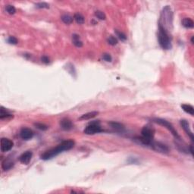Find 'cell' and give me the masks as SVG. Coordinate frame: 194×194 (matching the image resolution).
Wrapping results in <instances>:
<instances>
[{
  "mask_svg": "<svg viewBox=\"0 0 194 194\" xmlns=\"http://www.w3.org/2000/svg\"><path fill=\"white\" fill-rule=\"evenodd\" d=\"M193 39H194V36H192V38H191V42H192L193 44L194 43V41H193Z\"/></svg>",
  "mask_w": 194,
  "mask_h": 194,
  "instance_id": "32",
  "label": "cell"
},
{
  "mask_svg": "<svg viewBox=\"0 0 194 194\" xmlns=\"http://www.w3.org/2000/svg\"><path fill=\"white\" fill-rule=\"evenodd\" d=\"M5 10L8 13H9V15H14L15 12H16V9L13 5H8L5 6Z\"/></svg>",
  "mask_w": 194,
  "mask_h": 194,
  "instance_id": "22",
  "label": "cell"
},
{
  "mask_svg": "<svg viewBox=\"0 0 194 194\" xmlns=\"http://www.w3.org/2000/svg\"><path fill=\"white\" fill-rule=\"evenodd\" d=\"M74 145H75V143L72 139L65 140V141L61 142V143L58 145L56 147L53 148V149L48 150L46 152H45L41 156V159L45 161L49 160V159L54 158L55 156H58L64 151L71 150L72 148L74 146Z\"/></svg>",
  "mask_w": 194,
  "mask_h": 194,
  "instance_id": "1",
  "label": "cell"
},
{
  "mask_svg": "<svg viewBox=\"0 0 194 194\" xmlns=\"http://www.w3.org/2000/svg\"><path fill=\"white\" fill-rule=\"evenodd\" d=\"M108 43L111 46H115V45L118 44V40H117L115 36H110L107 40Z\"/></svg>",
  "mask_w": 194,
  "mask_h": 194,
  "instance_id": "23",
  "label": "cell"
},
{
  "mask_svg": "<svg viewBox=\"0 0 194 194\" xmlns=\"http://www.w3.org/2000/svg\"><path fill=\"white\" fill-rule=\"evenodd\" d=\"M72 40H73V43L75 46L80 48L83 46L82 41L80 40V36H78L77 34H74L72 36Z\"/></svg>",
  "mask_w": 194,
  "mask_h": 194,
  "instance_id": "18",
  "label": "cell"
},
{
  "mask_svg": "<svg viewBox=\"0 0 194 194\" xmlns=\"http://www.w3.org/2000/svg\"><path fill=\"white\" fill-rule=\"evenodd\" d=\"M95 15L97 17V18H99V20H106V15L101 11H96L95 12Z\"/></svg>",
  "mask_w": 194,
  "mask_h": 194,
  "instance_id": "26",
  "label": "cell"
},
{
  "mask_svg": "<svg viewBox=\"0 0 194 194\" xmlns=\"http://www.w3.org/2000/svg\"><path fill=\"white\" fill-rule=\"evenodd\" d=\"M35 5L36 9H49V5L46 2H39V3H36Z\"/></svg>",
  "mask_w": 194,
  "mask_h": 194,
  "instance_id": "25",
  "label": "cell"
},
{
  "mask_svg": "<svg viewBox=\"0 0 194 194\" xmlns=\"http://www.w3.org/2000/svg\"><path fill=\"white\" fill-rule=\"evenodd\" d=\"M115 34H117V36H118V38L120 39V40H123V41H125V40H127V36L124 33L122 32L118 31V30H115Z\"/></svg>",
  "mask_w": 194,
  "mask_h": 194,
  "instance_id": "27",
  "label": "cell"
},
{
  "mask_svg": "<svg viewBox=\"0 0 194 194\" xmlns=\"http://www.w3.org/2000/svg\"><path fill=\"white\" fill-rule=\"evenodd\" d=\"M20 136L24 140H28V139H30L33 138V137H34V132L30 128L24 127V128H22L21 130Z\"/></svg>",
  "mask_w": 194,
  "mask_h": 194,
  "instance_id": "9",
  "label": "cell"
},
{
  "mask_svg": "<svg viewBox=\"0 0 194 194\" xmlns=\"http://www.w3.org/2000/svg\"><path fill=\"white\" fill-rule=\"evenodd\" d=\"M60 126L61 129L64 131H70L73 128V124H72L71 121L67 118H65L61 119L60 121Z\"/></svg>",
  "mask_w": 194,
  "mask_h": 194,
  "instance_id": "11",
  "label": "cell"
},
{
  "mask_svg": "<svg viewBox=\"0 0 194 194\" xmlns=\"http://www.w3.org/2000/svg\"><path fill=\"white\" fill-rule=\"evenodd\" d=\"M181 107L184 112L188 113V114L191 115H194V108L192 106L187 105V104H184V105H182Z\"/></svg>",
  "mask_w": 194,
  "mask_h": 194,
  "instance_id": "19",
  "label": "cell"
},
{
  "mask_svg": "<svg viewBox=\"0 0 194 194\" xmlns=\"http://www.w3.org/2000/svg\"><path fill=\"white\" fill-rule=\"evenodd\" d=\"M74 20L76 21V22L79 24H82L84 23V17L81 14H79V13H76L74 16Z\"/></svg>",
  "mask_w": 194,
  "mask_h": 194,
  "instance_id": "21",
  "label": "cell"
},
{
  "mask_svg": "<svg viewBox=\"0 0 194 194\" xmlns=\"http://www.w3.org/2000/svg\"><path fill=\"white\" fill-rule=\"evenodd\" d=\"M13 146H14V143L11 139H8V138H2L1 139L0 147H1V151L2 152L10 151L12 149Z\"/></svg>",
  "mask_w": 194,
  "mask_h": 194,
  "instance_id": "7",
  "label": "cell"
},
{
  "mask_svg": "<svg viewBox=\"0 0 194 194\" xmlns=\"http://www.w3.org/2000/svg\"><path fill=\"white\" fill-rule=\"evenodd\" d=\"M102 131V130L99 121H93V122H90L88 126H87L84 132L87 135H93L96 133H100Z\"/></svg>",
  "mask_w": 194,
  "mask_h": 194,
  "instance_id": "4",
  "label": "cell"
},
{
  "mask_svg": "<svg viewBox=\"0 0 194 194\" xmlns=\"http://www.w3.org/2000/svg\"><path fill=\"white\" fill-rule=\"evenodd\" d=\"M150 147H151L153 150L158 152H161L163 154H168L169 152V150L168 146L165 144L162 143L160 142H154L152 141Z\"/></svg>",
  "mask_w": 194,
  "mask_h": 194,
  "instance_id": "6",
  "label": "cell"
},
{
  "mask_svg": "<svg viewBox=\"0 0 194 194\" xmlns=\"http://www.w3.org/2000/svg\"><path fill=\"white\" fill-rule=\"evenodd\" d=\"M141 133L142 137H143L144 138H146V139H153L155 131L152 128H151L150 127L145 126L143 127V128L142 129Z\"/></svg>",
  "mask_w": 194,
  "mask_h": 194,
  "instance_id": "8",
  "label": "cell"
},
{
  "mask_svg": "<svg viewBox=\"0 0 194 194\" xmlns=\"http://www.w3.org/2000/svg\"><path fill=\"white\" fill-rule=\"evenodd\" d=\"M15 165V163L13 161H11V159H5V160L2 162V169L4 171H9L10 169H11Z\"/></svg>",
  "mask_w": 194,
  "mask_h": 194,
  "instance_id": "13",
  "label": "cell"
},
{
  "mask_svg": "<svg viewBox=\"0 0 194 194\" xmlns=\"http://www.w3.org/2000/svg\"><path fill=\"white\" fill-rule=\"evenodd\" d=\"M181 127L184 130V131L187 133V135L190 137L191 140L193 142V140H194L193 133V132L191 131V129H190V124H189V122H188L187 120H181Z\"/></svg>",
  "mask_w": 194,
  "mask_h": 194,
  "instance_id": "10",
  "label": "cell"
},
{
  "mask_svg": "<svg viewBox=\"0 0 194 194\" xmlns=\"http://www.w3.org/2000/svg\"><path fill=\"white\" fill-rule=\"evenodd\" d=\"M99 114V112H88L87 114H84L81 115V116L79 118V120L83 121V120H90L91 118H95L96 116L97 115Z\"/></svg>",
  "mask_w": 194,
  "mask_h": 194,
  "instance_id": "14",
  "label": "cell"
},
{
  "mask_svg": "<svg viewBox=\"0 0 194 194\" xmlns=\"http://www.w3.org/2000/svg\"><path fill=\"white\" fill-rule=\"evenodd\" d=\"M102 59H103L106 61H107V62H111L112 60V56H111V55H110V54H108V53H105V54L102 55Z\"/></svg>",
  "mask_w": 194,
  "mask_h": 194,
  "instance_id": "28",
  "label": "cell"
},
{
  "mask_svg": "<svg viewBox=\"0 0 194 194\" xmlns=\"http://www.w3.org/2000/svg\"><path fill=\"white\" fill-rule=\"evenodd\" d=\"M41 61H42V63H44V64H49V59L47 56H45V55L41 58Z\"/></svg>",
  "mask_w": 194,
  "mask_h": 194,
  "instance_id": "30",
  "label": "cell"
},
{
  "mask_svg": "<svg viewBox=\"0 0 194 194\" xmlns=\"http://www.w3.org/2000/svg\"><path fill=\"white\" fill-rule=\"evenodd\" d=\"M182 24L184 26L185 28H193L194 27V22L191 18H184L183 21H182Z\"/></svg>",
  "mask_w": 194,
  "mask_h": 194,
  "instance_id": "16",
  "label": "cell"
},
{
  "mask_svg": "<svg viewBox=\"0 0 194 194\" xmlns=\"http://www.w3.org/2000/svg\"><path fill=\"white\" fill-rule=\"evenodd\" d=\"M189 151H190V153L192 154V156H193V145L190 146V147H189Z\"/></svg>",
  "mask_w": 194,
  "mask_h": 194,
  "instance_id": "31",
  "label": "cell"
},
{
  "mask_svg": "<svg viewBox=\"0 0 194 194\" xmlns=\"http://www.w3.org/2000/svg\"><path fill=\"white\" fill-rule=\"evenodd\" d=\"M61 21H63L65 24H71L73 22L74 18L69 15H64L61 16Z\"/></svg>",
  "mask_w": 194,
  "mask_h": 194,
  "instance_id": "20",
  "label": "cell"
},
{
  "mask_svg": "<svg viewBox=\"0 0 194 194\" xmlns=\"http://www.w3.org/2000/svg\"><path fill=\"white\" fill-rule=\"evenodd\" d=\"M32 156H33V153H32L31 151H27V152H24L23 154L20 156L19 161L24 165H28L31 160Z\"/></svg>",
  "mask_w": 194,
  "mask_h": 194,
  "instance_id": "12",
  "label": "cell"
},
{
  "mask_svg": "<svg viewBox=\"0 0 194 194\" xmlns=\"http://www.w3.org/2000/svg\"><path fill=\"white\" fill-rule=\"evenodd\" d=\"M154 121L156 123H157V124H158L159 125H162V126L166 127V128L172 133V135L174 137L175 139H180V138H181V137L179 136V134H178V133L177 132V131L175 130L174 127H173V125H171L170 122L167 121L165 119H162V118H155Z\"/></svg>",
  "mask_w": 194,
  "mask_h": 194,
  "instance_id": "5",
  "label": "cell"
},
{
  "mask_svg": "<svg viewBox=\"0 0 194 194\" xmlns=\"http://www.w3.org/2000/svg\"><path fill=\"white\" fill-rule=\"evenodd\" d=\"M172 22H173V13L171 11V8L169 6H165L161 13L160 20L158 22V26L170 33L172 28Z\"/></svg>",
  "mask_w": 194,
  "mask_h": 194,
  "instance_id": "2",
  "label": "cell"
},
{
  "mask_svg": "<svg viewBox=\"0 0 194 194\" xmlns=\"http://www.w3.org/2000/svg\"><path fill=\"white\" fill-rule=\"evenodd\" d=\"M8 42L10 43V44L12 45H16L18 43V40L17 38H15V36H10L9 39H8Z\"/></svg>",
  "mask_w": 194,
  "mask_h": 194,
  "instance_id": "29",
  "label": "cell"
},
{
  "mask_svg": "<svg viewBox=\"0 0 194 194\" xmlns=\"http://www.w3.org/2000/svg\"><path fill=\"white\" fill-rule=\"evenodd\" d=\"M158 40L160 46L163 49H171V40L170 34L166 31L164 28H161L158 26Z\"/></svg>",
  "mask_w": 194,
  "mask_h": 194,
  "instance_id": "3",
  "label": "cell"
},
{
  "mask_svg": "<svg viewBox=\"0 0 194 194\" xmlns=\"http://www.w3.org/2000/svg\"><path fill=\"white\" fill-rule=\"evenodd\" d=\"M109 125L112 127V128L117 131H123L125 130V126L119 122H115V121H111L108 123Z\"/></svg>",
  "mask_w": 194,
  "mask_h": 194,
  "instance_id": "15",
  "label": "cell"
},
{
  "mask_svg": "<svg viewBox=\"0 0 194 194\" xmlns=\"http://www.w3.org/2000/svg\"><path fill=\"white\" fill-rule=\"evenodd\" d=\"M34 126L36 127L37 129H39V130H41V131H46L48 129V126L44 125V124H42V123H35Z\"/></svg>",
  "mask_w": 194,
  "mask_h": 194,
  "instance_id": "24",
  "label": "cell"
},
{
  "mask_svg": "<svg viewBox=\"0 0 194 194\" xmlns=\"http://www.w3.org/2000/svg\"><path fill=\"white\" fill-rule=\"evenodd\" d=\"M13 118V115L11 114H10L8 111H7L5 108H4L1 107V109H0V119H4V118Z\"/></svg>",
  "mask_w": 194,
  "mask_h": 194,
  "instance_id": "17",
  "label": "cell"
}]
</instances>
